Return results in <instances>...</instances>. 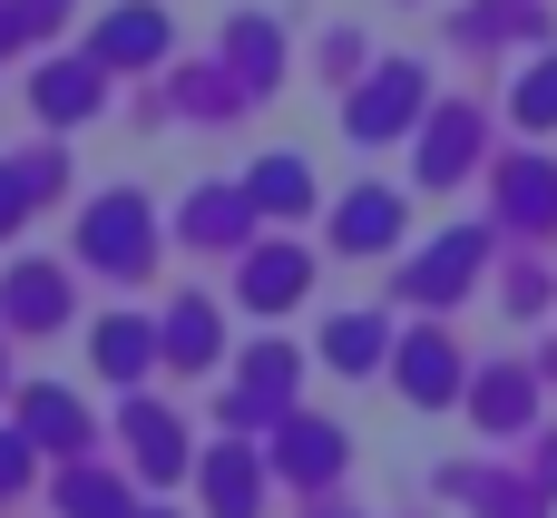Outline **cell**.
<instances>
[{
    "mask_svg": "<svg viewBox=\"0 0 557 518\" xmlns=\"http://www.w3.org/2000/svg\"><path fill=\"white\" fill-rule=\"evenodd\" d=\"M333 362H372V323H343L333 333Z\"/></svg>",
    "mask_w": 557,
    "mask_h": 518,
    "instance_id": "cell-6",
    "label": "cell"
},
{
    "mask_svg": "<svg viewBox=\"0 0 557 518\" xmlns=\"http://www.w3.org/2000/svg\"><path fill=\"white\" fill-rule=\"evenodd\" d=\"M529 118H539V127L557 118V69H539V78H529Z\"/></svg>",
    "mask_w": 557,
    "mask_h": 518,
    "instance_id": "cell-7",
    "label": "cell"
},
{
    "mask_svg": "<svg viewBox=\"0 0 557 518\" xmlns=\"http://www.w3.org/2000/svg\"><path fill=\"white\" fill-rule=\"evenodd\" d=\"M0 480H20V451H10V441H0Z\"/></svg>",
    "mask_w": 557,
    "mask_h": 518,
    "instance_id": "cell-8",
    "label": "cell"
},
{
    "mask_svg": "<svg viewBox=\"0 0 557 518\" xmlns=\"http://www.w3.org/2000/svg\"><path fill=\"white\" fill-rule=\"evenodd\" d=\"M441 382H450V353L421 343V353H411V392H441Z\"/></svg>",
    "mask_w": 557,
    "mask_h": 518,
    "instance_id": "cell-5",
    "label": "cell"
},
{
    "mask_svg": "<svg viewBox=\"0 0 557 518\" xmlns=\"http://www.w3.org/2000/svg\"><path fill=\"white\" fill-rule=\"evenodd\" d=\"M304 274H294V255H255V304H284Z\"/></svg>",
    "mask_w": 557,
    "mask_h": 518,
    "instance_id": "cell-3",
    "label": "cell"
},
{
    "mask_svg": "<svg viewBox=\"0 0 557 518\" xmlns=\"http://www.w3.org/2000/svg\"><path fill=\"white\" fill-rule=\"evenodd\" d=\"M39 98H49V118H78V108L98 98V78H88V69H49V78H39Z\"/></svg>",
    "mask_w": 557,
    "mask_h": 518,
    "instance_id": "cell-1",
    "label": "cell"
},
{
    "mask_svg": "<svg viewBox=\"0 0 557 518\" xmlns=\"http://www.w3.org/2000/svg\"><path fill=\"white\" fill-rule=\"evenodd\" d=\"M108 49H117V59H137V49H157V20H147V10H127V20H108Z\"/></svg>",
    "mask_w": 557,
    "mask_h": 518,
    "instance_id": "cell-4",
    "label": "cell"
},
{
    "mask_svg": "<svg viewBox=\"0 0 557 518\" xmlns=\"http://www.w3.org/2000/svg\"><path fill=\"white\" fill-rule=\"evenodd\" d=\"M98 362H108V372H137V362H147V333H137V323H108V333H98Z\"/></svg>",
    "mask_w": 557,
    "mask_h": 518,
    "instance_id": "cell-2",
    "label": "cell"
}]
</instances>
